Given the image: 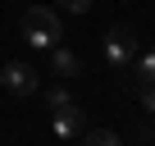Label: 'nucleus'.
<instances>
[{"label":"nucleus","mask_w":155,"mask_h":146,"mask_svg":"<svg viewBox=\"0 0 155 146\" xmlns=\"http://www.w3.org/2000/svg\"><path fill=\"white\" fill-rule=\"evenodd\" d=\"M23 41H28L32 50H50V46H59V41H64V23H59V14L46 9V5H32V9L23 14Z\"/></svg>","instance_id":"obj_1"},{"label":"nucleus","mask_w":155,"mask_h":146,"mask_svg":"<svg viewBox=\"0 0 155 146\" xmlns=\"http://www.w3.org/2000/svg\"><path fill=\"white\" fill-rule=\"evenodd\" d=\"M132 59H137V32H132V23H114L105 32V64L114 73H128Z\"/></svg>","instance_id":"obj_2"},{"label":"nucleus","mask_w":155,"mask_h":146,"mask_svg":"<svg viewBox=\"0 0 155 146\" xmlns=\"http://www.w3.org/2000/svg\"><path fill=\"white\" fill-rule=\"evenodd\" d=\"M0 87H5L9 96H37V91H41V78H37V68H32V64L9 59L5 68H0Z\"/></svg>","instance_id":"obj_3"},{"label":"nucleus","mask_w":155,"mask_h":146,"mask_svg":"<svg viewBox=\"0 0 155 146\" xmlns=\"http://www.w3.org/2000/svg\"><path fill=\"white\" fill-rule=\"evenodd\" d=\"M50 128H55V137H59V141H73V137H82V128H87V114L78 110V101H73V105H64V110H55V119H50Z\"/></svg>","instance_id":"obj_4"},{"label":"nucleus","mask_w":155,"mask_h":146,"mask_svg":"<svg viewBox=\"0 0 155 146\" xmlns=\"http://www.w3.org/2000/svg\"><path fill=\"white\" fill-rule=\"evenodd\" d=\"M50 68H55V78H78L82 73V59L59 41V46H50Z\"/></svg>","instance_id":"obj_5"},{"label":"nucleus","mask_w":155,"mask_h":146,"mask_svg":"<svg viewBox=\"0 0 155 146\" xmlns=\"http://www.w3.org/2000/svg\"><path fill=\"white\" fill-rule=\"evenodd\" d=\"M132 82H146V87H155V50H146V55H137L132 64Z\"/></svg>","instance_id":"obj_6"},{"label":"nucleus","mask_w":155,"mask_h":146,"mask_svg":"<svg viewBox=\"0 0 155 146\" xmlns=\"http://www.w3.org/2000/svg\"><path fill=\"white\" fill-rule=\"evenodd\" d=\"M78 146H123V141H119V132H110V128H91V132H82Z\"/></svg>","instance_id":"obj_7"},{"label":"nucleus","mask_w":155,"mask_h":146,"mask_svg":"<svg viewBox=\"0 0 155 146\" xmlns=\"http://www.w3.org/2000/svg\"><path fill=\"white\" fill-rule=\"evenodd\" d=\"M46 101H50V110H64V105H73V91H68L64 82H55V87L46 91Z\"/></svg>","instance_id":"obj_8"},{"label":"nucleus","mask_w":155,"mask_h":146,"mask_svg":"<svg viewBox=\"0 0 155 146\" xmlns=\"http://www.w3.org/2000/svg\"><path fill=\"white\" fill-rule=\"evenodd\" d=\"M137 101H141V110L155 119V87H146V82H137Z\"/></svg>","instance_id":"obj_9"},{"label":"nucleus","mask_w":155,"mask_h":146,"mask_svg":"<svg viewBox=\"0 0 155 146\" xmlns=\"http://www.w3.org/2000/svg\"><path fill=\"white\" fill-rule=\"evenodd\" d=\"M59 5H64V9H68V14H87V9H91V5H96V0H59Z\"/></svg>","instance_id":"obj_10"}]
</instances>
